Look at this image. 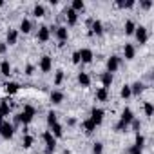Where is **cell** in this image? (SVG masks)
I'll list each match as a JSON object with an SVG mask.
<instances>
[{"mask_svg": "<svg viewBox=\"0 0 154 154\" xmlns=\"http://www.w3.org/2000/svg\"><path fill=\"white\" fill-rule=\"evenodd\" d=\"M13 134H15V125L9 120L0 116V136H2L4 140H11Z\"/></svg>", "mask_w": 154, "mask_h": 154, "instance_id": "cell-1", "label": "cell"}, {"mask_svg": "<svg viewBox=\"0 0 154 154\" xmlns=\"http://www.w3.org/2000/svg\"><path fill=\"white\" fill-rule=\"evenodd\" d=\"M35 114H36V109H35L33 105H24V111L18 114V118H20V123H22L24 127H27V125L33 122Z\"/></svg>", "mask_w": 154, "mask_h": 154, "instance_id": "cell-2", "label": "cell"}, {"mask_svg": "<svg viewBox=\"0 0 154 154\" xmlns=\"http://www.w3.org/2000/svg\"><path fill=\"white\" fill-rule=\"evenodd\" d=\"M42 140H44V143H45L44 152H45V154H53V152L56 150V138L51 134V131H45V132L42 134Z\"/></svg>", "mask_w": 154, "mask_h": 154, "instance_id": "cell-3", "label": "cell"}, {"mask_svg": "<svg viewBox=\"0 0 154 154\" xmlns=\"http://www.w3.org/2000/svg\"><path fill=\"white\" fill-rule=\"evenodd\" d=\"M134 36H136V40H138L140 45H145L147 40H149V31H147V27H145V26H136Z\"/></svg>", "mask_w": 154, "mask_h": 154, "instance_id": "cell-4", "label": "cell"}, {"mask_svg": "<svg viewBox=\"0 0 154 154\" xmlns=\"http://www.w3.org/2000/svg\"><path fill=\"white\" fill-rule=\"evenodd\" d=\"M120 63H122V58L120 56H116V54H111L109 58H107V72H116L118 71V67H120Z\"/></svg>", "mask_w": 154, "mask_h": 154, "instance_id": "cell-5", "label": "cell"}, {"mask_svg": "<svg viewBox=\"0 0 154 154\" xmlns=\"http://www.w3.org/2000/svg\"><path fill=\"white\" fill-rule=\"evenodd\" d=\"M53 33L56 35V38H58L60 44H65L67 38H69V29H67V26H58V27L53 29Z\"/></svg>", "mask_w": 154, "mask_h": 154, "instance_id": "cell-6", "label": "cell"}, {"mask_svg": "<svg viewBox=\"0 0 154 154\" xmlns=\"http://www.w3.org/2000/svg\"><path fill=\"white\" fill-rule=\"evenodd\" d=\"M103 116H105V111L103 109H100V107H93L91 109V120L94 122V125L98 127V125H102V122H103Z\"/></svg>", "mask_w": 154, "mask_h": 154, "instance_id": "cell-7", "label": "cell"}, {"mask_svg": "<svg viewBox=\"0 0 154 154\" xmlns=\"http://www.w3.org/2000/svg\"><path fill=\"white\" fill-rule=\"evenodd\" d=\"M38 67H40L42 72H51V69H53V58L49 54H44L40 58V62H38Z\"/></svg>", "mask_w": 154, "mask_h": 154, "instance_id": "cell-8", "label": "cell"}, {"mask_svg": "<svg viewBox=\"0 0 154 154\" xmlns=\"http://www.w3.org/2000/svg\"><path fill=\"white\" fill-rule=\"evenodd\" d=\"M134 120V112H132V109L131 107H125L123 111H122V114H120V122L123 123V125H131V122Z\"/></svg>", "mask_w": 154, "mask_h": 154, "instance_id": "cell-9", "label": "cell"}, {"mask_svg": "<svg viewBox=\"0 0 154 154\" xmlns=\"http://www.w3.org/2000/svg\"><path fill=\"white\" fill-rule=\"evenodd\" d=\"M62 15H65L67 26H76V22H78V13H76V11H72L71 8H65Z\"/></svg>", "mask_w": 154, "mask_h": 154, "instance_id": "cell-10", "label": "cell"}, {"mask_svg": "<svg viewBox=\"0 0 154 154\" xmlns=\"http://www.w3.org/2000/svg\"><path fill=\"white\" fill-rule=\"evenodd\" d=\"M49 38H51V27L40 26V27H38V33H36V40H38V42H47Z\"/></svg>", "mask_w": 154, "mask_h": 154, "instance_id": "cell-11", "label": "cell"}, {"mask_svg": "<svg viewBox=\"0 0 154 154\" xmlns=\"http://www.w3.org/2000/svg\"><path fill=\"white\" fill-rule=\"evenodd\" d=\"M78 53H80V62H82V63H91L93 58H94V53H93L91 49H87V47H85V49H80Z\"/></svg>", "mask_w": 154, "mask_h": 154, "instance_id": "cell-12", "label": "cell"}, {"mask_svg": "<svg viewBox=\"0 0 154 154\" xmlns=\"http://www.w3.org/2000/svg\"><path fill=\"white\" fill-rule=\"evenodd\" d=\"M89 26H91V35H96V36L103 35V24H102V20H93Z\"/></svg>", "mask_w": 154, "mask_h": 154, "instance_id": "cell-13", "label": "cell"}, {"mask_svg": "<svg viewBox=\"0 0 154 154\" xmlns=\"http://www.w3.org/2000/svg\"><path fill=\"white\" fill-rule=\"evenodd\" d=\"M11 114V105H9V100L4 98V100H0V116L6 118Z\"/></svg>", "mask_w": 154, "mask_h": 154, "instance_id": "cell-14", "label": "cell"}, {"mask_svg": "<svg viewBox=\"0 0 154 154\" xmlns=\"http://www.w3.org/2000/svg\"><path fill=\"white\" fill-rule=\"evenodd\" d=\"M100 80H102V87H105V89H109L111 85H112V82H114V76L111 74V72H102V76H100Z\"/></svg>", "mask_w": 154, "mask_h": 154, "instance_id": "cell-15", "label": "cell"}, {"mask_svg": "<svg viewBox=\"0 0 154 154\" xmlns=\"http://www.w3.org/2000/svg\"><path fill=\"white\" fill-rule=\"evenodd\" d=\"M17 42H18V31H17V29H9L8 35H6V44H8V47H9V45H15Z\"/></svg>", "mask_w": 154, "mask_h": 154, "instance_id": "cell-16", "label": "cell"}, {"mask_svg": "<svg viewBox=\"0 0 154 154\" xmlns=\"http://www.w3.org/2000/svg\"><path fill=\"white\" fill-rule=\"evenodd\" d=\"M136 56V47L132 44H125L123 45V58L125 60H132Z\"/></svg>", "mask_w": 154, "mask_h": 154, "instance_id": "cell-17", "label": "cell"}, {"mask_svg": "<svg viewBox=\"0 0 154 154\" xmlns=\"http://www.w3.org/2000/svg\"><path fill=\"white\" fill-rule=\"evenodd\" d=\"M49 100H51V103H53V105H58V103H62V102H63V93L54 89V91H51Z\"/></svg>", "mask_w": 154, "mask_h": 154, "instance_id": "cell-18", "label": "cell"}, {"mask_svg": "<svg viewBox=\"0 0 154 154\" xmlns=\"http://www.w3.org/2000/svg\"><path fill=\"white\" fill-rule=\"evenodd\" d=\"M76 80H78V84L82 85V87H89L91 85V76L87 74V72H78V76H76Z\"/></svg>", "mask_w": 154, "mask_h": 154, "instance_id": "cell-19", "label": "cell"}, {"mask_svg": "<svg viewBox=\"0 0 154 154\" xmlns=\"http://www.w3.org/2000/svg\"><path fill=\"white\" fill-rule=\"evenodd\" d=\"M0 72H2L4 76H11V63H9V60H2L0 62Z\"/></svg>", "mask_w": 154, "mask_h": 154, "instance_id": "cell-20", "label": "cell"}, {"mask_svg": "<svg viewBox=\"0 0 154 154\" xmlns=\"http://www.w3.org/2000/svg\"><path fill=\"white\" fill-rule=\"evenodd\" d=\"M143 91H145V85H143L141 82H134V84L131 85V93H132V96H140Z\"/></svg>", "mask_w": 154, "mask_h": 154, "instance_id": "cell-21", "label": "cell"}, {"mask_svg": "<svg viewBox=\"0 0 154 154\" xmlns=\"http://www.w3.org/2000/svg\"><path fill=\"white\" fill-rule=\"evenodd\" d=\"M94 98H96L98 102H107V98H109V89H105V87H100V89L96 91Z\"/></svg>", "mask_w": 154, "mask_h": 154, "instance_id": "cell-22", "label": "cell"}, {"mask_svg": "<svg viewBox=\"0 0 154 154\" xmlns=\"http://www.w3.org/2000/svg\"><path fill=\"white\" fill-rule=\"evenodd\" d=\"M84 131H85V134H93L94 131H96V125H94V122L91 120V118H87V120H84Z\"/></svg>", "mask_w": 154, "mask_h": 154, "instance_id": "cell-23", "label": "cell"}, {"mask_svg": "<svg viewBox=\"0 0 154 154\" xmlns=\"http://www.w3.org/2000/svg\"><path fill=\"white\" fill-rule=\"evenodd\" d=\"M69 8H71L72 11H76V13H80V11L85 9V2H84V0H72Z\"/></svg>", "mask_w": 154, "mask_h": 154, "instance_id": "cell-24", "label": "cell"}, {"mask_svg": "<svg viewBox=\"0 0 154 154\" xmlns=\"http://www.w3.org/2000/svg\"><path fill=\"white\" fill-rule=\"evenodd\" d=\"M31 29H33L31 20H29V18H24V20L20 22V31H22L24 35H27V33H31Z\"/></svg>", "mask_w": 154, "mask_h": 154, "instance_id": "cell-25", "label": "cell"}, {"mask_svg": "<svg viewBox=\"0 0 154 154\" xmlns=\"http://www.w3.org/2000/svg\"><path fill=\"white\" fill-rule=\"evenodd\" d=\"M49 129H51V134H53L56 140L63 136V127H62L60 123H54V125H53V127H49Z\"/></svg>", "mask_w": 154, "mask_h": 154, "instance_id": "cell-26", "label": "cell"}, {"mask_svg": "<svg viewBox=\"0 0 154 154\" xmlns=\"http://www.w3.org/2000/svg\"><path fill=\"white\" fill-rule=\"evenodd\" d=\"M33 17H35V18H42V17H45V8H44L42 4H36V6L33 8Z\"/></svg>", "mask_w": 154, "mask_h": 154, "instance_id": "cell-27", "label": "cell"}, {"mask_svg": "<svg viewBox=\"0 0 154 154\" xmlns=\"http://www.w3.org/2000/svg\"><path fill=\"white\" fill-rule=\"evenodd\" d=\"M18 89H20V85L17 82H8L6 84V93L8 94H15V93H18Z\"/></svg>", "mask_w": 154, "mask_h": 154, "instance_id": "cell-28", "label": "cell"}, {"mask_svg": "<svg viewBox=\"0 0 154 154\" xmlns=\"http://www.w3.org/2000/svg\"><path fill=\"white\" fill-rule=\"evenodd\" d=\"M33 143H35V138H33L31 134H24V138H22V147H24V149H31Z\"/></svg>", "mask_w": 154, "mask_h": 154, "instance_id": "cell-29", "label": "cell"}, {"mask_svg": "<svg viewBox=\"0 0 154 154\" xmlns=\"http://www.w3.org/2000/svg\"><path fill=\"white\" fill-rule=\"evenodd\" d=\"M116 6H118V8H122V9H131V8H134V6H136V2H134V0H127V2H123V0H118Z\"/></svg>", "mask_w": 154, "mask_h": 154, "instance_id": "cell-30", "label": "cell"}, {"mask_svg": "<svg viewBox=\"0 0 154 154\" xmlns=\"http://www.w3.org/2000/svg\"><path fill=\"white\" fill-rule=\"evenodd\" d=\"M123 29H125V35H134V29H136V24L132 22V20H127L125 22V26H123Z\"/></svg>", "mask_w": 154, "mask_h": 154, "instance_id": "cell-31", "label": "cell"}, {"mask_svg": "<svg viewBox=\"0 0 154 154\" xmlns=\"http://www.w3.org/2000/svg\"><path fill=\"white\" fill-rule=\"evenodd\" d=\"M120 96L123 98V100H127V98H131L132 96V93H131V85H122V89H120Z\"/></svg>", "mask_w": 154, "mask_h": 154, "instance_id": "cell-32", "label": "cell"}, {"mask_svg": "<svg viewBox=\"0 0 154 154\" xmlns=\"http://www.w3.org/2000/svg\"><path fill=\"white\" fill-rule=\"evenodd\" d=\"M54 123H58V114H56L54 111H49V112H47V125L53 127Z\"/></svg>", "mask_w": 154, "mask_h": 154, "instance_id": "cell-33", "label": "cell"}, {"mask_svg": "<svg viewBox=\"0 0 154 154\" xmlns=\"http://www.w3.org/2000/svg\"><path fill=\"white\" fill-rule=\"evenodd\" d=\"M143 111H145V116H147V118H152V114H154V105H152L150 102H145V103H143Z\"/></svg>", "mask_w": 154, "mask_h": 154, "instance_id": "cell-34", "label": "cell"}, {"mask_svg": "<svg viewBox=\"0 0 154 154\" xmlns=\"http://www.w3.org/2000/svg\"><path fill=\"white\" fill-rule=\"evenodd\" d=\"M134 145L143 149V145H145V136H143V134H140V132H136V136H134Z\"/></svg>", "mask_w": 154, "mask_h": 154, "instance_id": "cell-35", "label": "cell"}, {"mask_svg": "<svg viewBox=\"0 0 154 154\" xmlns=\"http://www.w3.org/2000/svg\"><path fill=\"white\" fill-rule=\"evenodd\" d=\"M93 154H103V143L102 141H94L93 143Z\"/></svg>", "mask_w": 154, "mask_h": 154, "instance_id": "cell-36", "label": "cell"}, {"mask_svg": "<svg viewBox=\"0 0 154 154\" xmlns=\"http://www.w3.org/2000/svg\"><path fill=\"white\" fill-rule=\"evenodd\" d=\"M62 82H63V71H62V69H58V71H56V74H54V85L58 87V85H62Z\"/></svg>", "mask_w": 154, "mask_h": 154, "instance_id": "cell-37", "label": "cell"}, {"mask_svg": "<svg viewBox=\"0 0 154 154\" xmlns=\"http://www.w3.org/2000/svg\"><path fill=\"white\" fill-rule=\"evenodd\" d=\"M127 154H143V149H141V147H136V145L132 143V145L127 149Z\"/></svg>", "mask_w": 154, "mask_h": 154, "instance_id": "cell-38", "label": "cell"}, {"mask_svg": "<svg viewBox=\"0 0 154 154\" xmlns=\"http://www.w3.org/2000/svg\"><path fill=\"white\" fill-rule=\"evenodd\" d=\"M35 71H36V67H35L33 63H27V65H26V69H24V74H26V76H33V74H35Z\"/></svg>", "mask_w": 154, "mask_h": 154, "instance_id": "cell-39", "label": "cell"}, {"mask_svg": "<svg viewBox=\"0 0 154 154\" xmlns=\"http://www.w3.org/2000/svg\"><path fill=\"white\" fill-rule=\"evenodd\" d=\"M131 127H132V131H134V132H140V129H141V122L134 118V120L131 122Z\"/></svg>", "mask_w": 154, "mask_h": 154, "instance_id": "cell-40", "label": "cell"}, {"mask_svg": "<svg viewBox=\"0 0 154 154\" xmlns=\"http://www.w3.org/2000/svg\"><path fill=\"white\" fill-rule=\"evenodd\" d=\"M71 60H72V63H74V65H78V63H80V53H78V51H74V53H72V56H71Z\"/></svg>", "mask_w": 154, "mask_h": 154, "instance_id": "cell-41", "label": "cell"}, {"mask_svg": "<svg viewBox=\"0 0 154 154\" xmlns=\"http://www.w3.org/2000/svg\"><path fill=\"white\" fill-rule=\"evenodd\" d=\"M140 6H141L143 9H150V8H152V2H150V0H143Z\"/></svg>", "mask_w": 154, "mask_h": 154, "instance_id": "cell-42", "label": "cell"}, {"mask_svg": "<svg viewBox=\"0 0 154 154\" xmlns=\"http://www.w3.org/2000/svg\"><path fill=\"white\" fill-rule=\"evenodd\" d=\"M6 51H8V44L2 42V44H0V54H6Z\"/></svg>", "mask_w": 154, "mask_h": 154, "instance_id": "cell-43", "label": "cell"}]
</instances>
